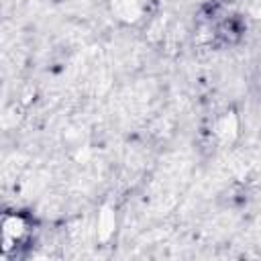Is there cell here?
Masks as SVG:
<instances>
[{"mask_svg":"<svg viewBox=\"0 0 261 261\" xmlns=\"http://www.w3.org/2000/svg\"><path fill=\"white\" fill-rule=\"evenodd\" d=\"M2 234H4V251L6 253L10 247H22V243H27V237H29V228L24 224V218L18 214L4 216Z\"/></svg>","mask_w":261,"mask_h":261,"instance_id":"cell-1","label":"cell"}]
</instances>
